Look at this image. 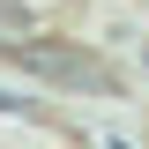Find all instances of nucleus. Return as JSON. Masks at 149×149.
Segmentation results:
<instances>
[{"label":"nucleus","instance_id":"f257e3e1","mask_svg":"<svg viewBox=\"0 0 149 149\" xmlns=\"http://www.w3.org/2000/svg\"><path fill=\"white\" fill-rule=\"evenodd\" d=\"M22 67L52 74V82H82V90H112V74H104V67H90L82 52H60V45H22Z\"/></svg>","mask_w":149,"mask_h":149}]
</instances>
